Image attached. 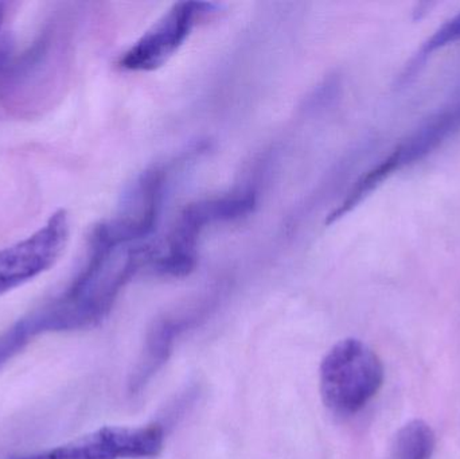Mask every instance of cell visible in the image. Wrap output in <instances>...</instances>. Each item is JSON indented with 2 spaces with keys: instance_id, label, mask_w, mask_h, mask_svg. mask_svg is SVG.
<instances>
[{
  "instance_id": "8992f818",
  "label": "cell",
  "mask_w": 460,
  "mask_h": 459,
  "mask_svg": "<svg viewBox=\"0 0 460 459\" xmlns=\"http://www.w3.org/2000/svg\"><path fill=\"white\" fill-rule=\"evenodd\" d=\"M213 7L212 3H175L120 57L119 66L127 72H153L164 66L190 37L199 18Z\"/></svg>"
},
{
  "instance_id": "52a82bcc",
  "label": "cell",
  "mask_w": 460,
  "mask_h": 459,
  "mask_svg": "<svg viewBox=\"0 0 460 459\" xmlns=\"http://www.w3.org/2000/svg\"><path fill=\"white\" fill-rule=\"evenodd\" d=\"M458 131H460V102L432 116L423 126L419 127L388 156L370 169L372 174L378 182L384 183L404 167L426 158Z\"/></svg>"
},
{
  "instance_id": "ba28073f",
  "label": "cell",
  "mask_w": 460,
  "mask_h": 459,
  "mask_svg": "<svg viewBox=\"0 0 460 459\" xmlns=\"http://www.w3.org/2000/svg\"><path fill=\"white\" fill-rule=\"evenodd\" d=\"M189 320L183 318H162L148 331L145 349L137 361V368L129 380L131 393H139L153 379L154 375L164 366L172 355L175 340L188 328Z\"/></svg>"
},
{
  "instance_id": "9c48e42d",
  "label": "cell",
  "mask_w": 460,
  "mask_h": 459,
  "mask_svg": "<svg viewBox=\"0 0 460 459\" xmlns=\"http://www.w3.org/2000/svg\"><path fill=\"white\" fill-rule=\"evenodd\" d=\"M435 434L424 420H411L397 431L389 459H431Z\"/></svg>"
},
{
  "instance_id": "8fae6325",
  "label": "cell",
  "mask_w": 460,
  "mask_h": 459,
  "mask_svg": "<svg viewBox=\"0 0 460 459\" xmlns=\"http://www.w3.org/2000/svg\"><path fill=\"white\" fill-rule=\"evenodd\" d=\"M3 19H4V11H3L2 5H0V27H2Z\"/></svg>"
},
{
  "instance_id": "3957f363",
  "label": "cell",
  "mask_w": 460,
  "mask_h": 459,
  "mask_svg": "<svg viewBox=\"0 0 460 459\" xmlns=\"http://www.w3.org/2000/svg\"><path fill=\"white\" fill-rule=\"evenodd\" d=\"M256 207L254 191L245 190L201 199L181 213L172 234L162 245H155L150 269L162 277L182 278L196 269L202 232L217 223L240 220Z\"/></svg>"
},
{
  "instance_id": "30bf717a",
  "label": "cell",
  "mask_w": 460,
  "mask_h": 459,
  "mask_svg": "<svg viewBox=\"0 0 460 459\" xmlns=\"http://www.w3.org/2000/svg\"><path fill=\"white\" fill-rule=\"evenodd\" d=\"M460 40V13L442 24L421 46L418 59H426L439 49Z\"/></svg>"
},
{
  "instance_id": "5b68a950",
  "label": "cell",
  "mask_w": 460,
  "mask_h": 459,
  "mask_svg": "<svg viewBox=\"0 0 460 459\" xmlns=\"http://www.w3.org/2000/svg\"><path fill=\"white\" fill-rule=\"evenodd\" d=\"M69 236V215L59 209L31 236L2 248L0 296L49 271L65 252Z\"/></svg>"
},
{
  "instance_id": "6da1fadb",
  "label": "cell",
  "mask_w": 460,
  "mask_h": 459,
  "mask_svg": "<svg viewBox=\"0 0 460 459\" xmlns=\"http://www.w3.org/2000/svg\"><path fill=\"white\" fill-rule=\"evenodd\" d=\"M155 244L121 242L105 223L89 237L88 258L62 296L32 310L0 333V356L13 360L46 333L85 331L110 314L123 288L140 269H150Z\"/></svg>"
},
{
  "instance_id": "277c9868",
  "label": "cell",
  "mask_w": 460,
  "mask_h": 459,
  "mask_svg": "<svg viewBox=\"0 0 460 459\" xmlns=\"http://www.w3.org/2000/svg\"><path fill=\"white\" fill-rule=\"evenodd\" d=\"M164 446V430L158 423L139 428L105 426L59 446L7 459H146L158 457Z\"/></svg>"
},
{
  "instance_id": "7a4b0ae2",
  "label": "cell",
  "mask_w": 460,
  "mask_h": 459,
  "mask_svg": "<svg viewBox=\"0 0 460 459\" xmlns=\"http://www.w3.org/2000/svg\"><path fill=\"white\" fill-rule=\"evenodd\" d=\"M383 361L361 340L345 339L324 356L319 390L324 406L340 417L364 410L384 384Z\"/></svg>"
}]
</instances>
